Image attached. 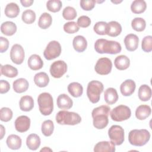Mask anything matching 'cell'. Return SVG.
Instances as JSON below:
<instances>
[{"label":"cell","instance_id":"obj_9","mask_svg":"<svg viewBox=\"0 0 152 152\" xmlns=\"http://www.w3.org/2000/svg\"><path fill=\"white\" fill-rule=\"evenodd\" d=\"M61 53V46L60 43L56 41H50L47 45L43 52V55L47 60H52L58 57Z\"/></svg>","mask_w":152,"mask_h":152},{"label":"cell","instance_id":"obj_26","mask_svg":"<svg viewBox=\"0 0 152 152\" xmlns=\"http://www.w3.org/2000/svg\"><path fill=\"white\" fill-rule=\"evenodd\" d=\"M7 146L12 150H18L20 148L22 144L21 138L15 134L9 135L6 140Z\"/></svg>","mask_w":152,"mask_h":152},{"label":"cell","instance_id":"obj_15","mask_svg":"<svg viewBox=\"0 0 152 152\" xmlns=\"http://www.w3.org/2000/svg\"><path fill=\"white\" fill-rule=\"evenodd\" d=\"M135 88V83L131 79L125 80L120 86L121 93L124 96H129L132 95L134 93Z\"/></svg>","mask_w":152,"mask_h":152},{"label":"cell","instance_id":"obj_16","mask_svg":"<svg viewBox=\"0 0 152 152\" xmlns=\"http://www.w3.org/2000/svg\"><path fill=\"white\" fill-rule=\"evenodd\" d=\"M57 106L59 109L67 110L72 107L73 105L72 100L66 94L59 95L56 100Z\"/></svg>","mask_w":152,"mask_h":152},{"label":"cell","instance_id":"obj_4","mask_svg":"<svg viewBox=\"0 0 152 152\" xmlns=\"http://www.w3.org/2000/svg\"><path fill=\"white\" fill-rule=\"evenodd\" d=\"M56 121L60 125H75L81 122V118L77 113L61 110L56 115Z\"/></svg>","mask_w":152,"mask_h":152},{"label":"cell","instance_id":"obj_10","mask_svg":"<svg viewBox=\"0 0 152 152\" xmlns=\"http://www.w3.org/2000/svg\"><path fill=\"white\" fill-rule=\"evenodd\" d=\"M112 68V62L109 58H101L97 61L94 69L98 74L104 75L109 74L111 72Z\"/></svg>","mask_w":152,"mask_h":152},{"label":"cell","instance_id":"obj_28","mask_svg":"<svg viewBox=\"0 0 152 152\" xmlns=\"http://www.w3.org/2000/svg\"><path fill=\"white\" fill-rule=\"evenodd\" d=\"M1 31L2 34L11 36L15 33L17 31V26L12 21H5L2 23L1 26Z\"/></svg>","mask_w":152,"mask_h":152},{"label":"cell","instance_id":"obj_34","mask_svg":"<svg viewBox=\"0 0 152 152\" xmlns=\"http://www.w3.org/2000/svg\"><path fill=\"white\" fill-rule=\"evenodd\" d=\"M147 8L146 2L144 0H135L131 5V11L134 14H141Z\"/></svg>","mask_w":152,"mask_h":152},{"label":"cell","instance_id":"obj_12","mask_svg":"<svg viewBox=\"0 0 152 152\" xmlns=\"http://www.w3.org/2000/svg\"><path fill=\"white\" fill-rule=\"evenodd\" d=\"M24 50L23 48L19 44L14 45L10 51L11 60L15 64H21L24 60Z\"/></svg>","mask_w":152,"mask_h":152},{"label":"cell","instance_id":"obj_32","mask_svg":"<svg viewBox=\"0 0 152 152\" xmlns=\"http://www.w3.org/2000/svg\"><path fill=\"white\" fill-rule=\"evenodd\" d=\"M138 95L140 100L147 102L151 97V89L148 85H141L138 89Z\"/></svg>","mask_w":152,"mask_h":152},{"label":"cell","instance_id":"obj_1","mask_svg":"<svg viewBox=\"0 0 152 152\" xmlns=\"http://www.w3.org/2000/svg\"><path fill=\"white\" fill-rule=\"evenodd\" d=\"M110 111V108L107 105H102L94 108L92 112L91 116L93 119V126L98 129H102L107 126L109 119L108 116Z\"/></svg>","mask_w":152,"mask_h":152},{"label":"cell","instance_id":"obj_37","mask_svg":"<svg viewBox=\"0 0 152 152\" xmlns=\"http://www.w3.org/2000/svg\"><path fill=\"white\" fill-rule=\"evenodd\" d=\"M131 27L137 31H142L145 28L146 22L142 18L136 17L132 20Z\"/></svg>","mask_w":152,"mask_h":152},{"label":"cell","instance_id":"obj_24","mask_svg":"<svg viewBox=\"0 0 152 152\" xmlns=\"http://www.w3.org/2000/svg\"><path fill=\"white\" fill-rule=\"evenodd\" d=\"M115 67L119 70H125L130 65V60L125 55H121L117 56L114 61Z\"/></svg>","mask_w":152,"mask_h":152},{"label":"cell","instance_id":"obj_33","mask_svg":"<svg viewBox=\"0 0 152 152\" xmlns=\"http://www.w3.org/2000/svg\"><path fill=\"white\" fill-rule=\"evenodd\" d=\"M1 74L8 78H14L17 76V69L9 64L1 65Z\"/></svg>","mask_w":152,"mask_h":152},{"label":"cell","instance_id":"obj_2","mask_svg":"<svg viewBox=\"0 0 152 152\" xmlns=\"http://www.w3.org/2000/svg\"><path fill=\"white\" fill-rule=\"evenodd\" d=\"M94 49L99 53L115 55L120 53L122 48L121 44L118 42L99 39L94 43Z\"/></svg>","mask_w":152,"mask_h":152},{"label":"cell","instance_id":"obj_27","mask_svg":"<svg viewBox=\"0 0 152 152\" xmlns=\"http://www.w3.org/2000/svg\"><path fill=\"white\" fill-rule=\"evenodd\" d=\"M40 138L36 134H30L26 140V145L31 150H36L40 145Z\"/></svg>","mask_w":152,"mask_h":152},{"label":"cell","instance_id":"obj_47","mask_svg":"<svg viewBox=\"0 0 152 152\" xmlns=\"http://www.w3.org/2000/svg\"><path fill=\"white\" fill-rule=\"evenodd\" d=\"M9 47V41L8 40L2 36L0 37V52L3 53L6 52Z\"/></svg>","mask_w":152,"mask_h":152},{"label":"cell","instance_id":"obj_51","mask_svg":"<svg viewBox=\"0 0 152 152\" xmlns=\"http://www.w3.org/2000/svg\"><path fill=\"white\" fill-rule=\"evenodd\" d=\"M52 151V150L50 148H48V147H45L43 148H42V149L40 150V151Z\"/></svg>","mask_w":152,"mask_h":152},{"label":"cell","instance_id":"obj_19","mask_svg":"<svg viewBox=\"0 0 152 152\" xmlns=\"http://www.w3.org/2000/svg\"><path fill=\"white\" fill-rule=\"evenodd\" d=\"M122 32L121 25L116 21H112L107 24L106 34L111 37H116Z\"/></svg>","mask_w":152,"mask_h":152},{"label":"cell","instance_id":"obj_48","mask_svg":"<svg viewBox=\"0 0 152 152\" xmlns=\"http://www.w3.org/2000/svg\"><path fill=\"white\" fill-rule=\"evenodd\" d=\"M10 89V85L9 83L4 80L0 81V93L4 94L7 93Z\"/></svg>","mask_w":152,"mask_h":152},{"label":"cell","instance_id":"obj_18","mask_svg":"<svg viewBox=\"0 0 152 152\" xmlns=\"http://www.w3.org/2000/svg\"><path fill=\"white\" fill-rule=\"evenodd\" d=\"M27 64L31 69L36 71L42 68L43 66V62L39 55L33 54L29 57L27 61Z\"/></svg>","mask_w":152,"mask_h":152},{"label":"cell","instance_id":"obj_11","mask_svg":"<svg viewBox=\"0 0 152 152\" xmlns=\"http://www.w3.org/2000/svg\"><path fill=\"white\" fill-rule=\"evenodd\" d=\"M67 71V65L61 60L53 62L50 67V75L55 78H59L63 76Z\"/></svg>","mask_w":152,"mask_h":152},{"label":"cell","instance_id":"obj_25","mask_svg":"<svg viewBox=\"0 0 152 152\" xmlns=\"http://www.w3.org/2000/svg\"><path fill=\"white\" fill-rule=\"evenodd\" d=\"M151 112L150 106L142 104L139 106L135 110V116L139 120H144L148 118Z\"/></svg>","mask_w":152,"mask_h":152},{"label":"cell","instance_id":"obj_52","mask_svg":"<svg viewBox=\"0 0 152 152\" xmlns=\"http://www.w3.org/2000/svg\"><path fill=\"white\" fill-rule=\"evenodd\" d=\"M112 2H113V3H115V4H117V3H119V2H122V1H119V2H114V1H112Z\"/></svg>","mask_w":152,"mask_h":152},{"label":"cell","instance_id":"obj_46","mask_svg":"<svg viewBox=\"0 0 152 152\" xmlns=\"http://www.w3.org/2000/svg\"><path fill=\"white\" fill-rule=\"evenodd\" d=\"M77 23L79 27L86 28L90 25L91 20L86 15H82L78 18Z\"/></svg>","mask_w":152,"mask_h":152},{"label":"cell","instance_id":"obj_6","mask_svg":"<svg viewBox=\"0 0 152 152\" xmlns=\"http://www.w3.org/2000/svg\"><path fill=\"white\" fill-rule=\"evenodd\" d=\"M103 88V84L99 81L93 80L88 83L87 88V95L92 103H96L99 101Z\"/></svg>","mask_w":152,"mask_h":152},{"label":"cell","instance_id":"obj_8","mask_svg":"<svg viewBox=\"0 0 152 152\" xmlns=\"http://www.w3.org/2000/svg\"><path fill=\"white\" fill-rule=\"evenodd\" d=\"M108 135L111 141L115 145H120L124 141V130L122 126L113 125L108 130Z\"/></svg>","mask_w":152,"mask_h":152},{"label":"cell","instance_id":"obj_36","mask_svg":"<svg viewBox=\"0 0 152 152\" xmlns=\"http://www.w3.org/2000/svg\"><path fill=\"white\" fill-rule=\"evenodd\" d=\"M42 132L46 137L50 136L54 130V124L51 120H46L45 121L41 126Z\"/></svg>","mask_w":152,"mask_h":152},{"label":"cell","instance_id":"obj_39","mask_svg":"<svg viewBox=\"0 0 152 152\" xmlns=\"http://www.w3.org/2000/svg\"><path fill=\"white\" fill-rule=\"evenodd\" d=\"M62 3L60 0H49L46 3L47 9L52 12H56L60 11Z\"/></svg>","mask_w":152,"mask_h":152},{"label":"cell","instance_id":"obj_23","mask_svg":"<svg viewBox=\"0 0 152 152\" xmlns=\"http://www.w3.org/2000/svg\"><path fill=\"white\" fill-rule=\"evenodd\" d=\"M104 100L108 104H113L118 100V94L115 88L109 87L104 93Z\"/></svg>","mask_w":152,"mask_h":152},{"label":"cell","instance_id":"obj_31","mask_svg":"<svg viewBox=\"0 0 152 152\" xmlns=\"http://www.w3.org/2000/svg\"><path fill=\"white\" fill-rule=\"evenodd\" d=\"M68 91L74 97H79L83 94V87L79 83L73 82L68 86Z\"/></svg>","mask_w":152,"mask_h":152},{"label":"cell","instance_id":"obj_14","mask_svg":"<svg viewBox=\"0 0 152 152\" xmlns=\"http://www.w3.org/2000/svg\"><path fill=\"white\" fill-rule=\"evenodd\" d=\"M139 38L134 34L131 33L127 34L124 39V44L126 49L130 52L135 50L138 46Z\"/></svg>","mask_w":152,"mask_h":152},{"label":"cell","instance_id":"obj_21","mask_svg":"<svg viewBox=\"0 0 152 152\" xmlns=\"http://www.w3.org/2000/svg\"><path fill=\"white\" fill-rule=\"evenodd\" d=\"M20 108L22 111L28 112L34 107V100L30 96H24L21 97L19 102Z\"/></svg>","mask_w":152,"mask_h":152},{"label":"cell","instance_id":"obj_43","mask_svg":"<svg viewBox=\"0 0 152 152\" xmlns=\"http://www.w3.org/2000/svg\"><path fill=\"white\" fill-rule=\"evenodd\" d=\"M80 28L77 23L74 21H69L66 23L64 25V30L68 34H73L77 32Z\"/></svg>","mask_w":152,"mask_h":152},{"label":"cell","instance_id":"obj_5","mask_svg":"<svg viewBox=\"0 0 152 152\" xmlns=\"http://www.w3.org/2000/svg\"><path fill=\"white\" fill-rule=\"evenodd\" d=\"M37 103L39 110L43 115L51 114L53 110V100L50 93L44 92L40 94L37 97Z\"/></svg>","mask_w":152,"mask_h":152},{"label":"cell","instance_id":"obj_44","mask_svg":"<svg viewBox=\"0 0 152 152\" xmlns=\"http://www.w3.org/2000/svg\"><path fill=\"white\" fill-rule=\"evenodd\" d=\"M141 48L145 52H150L152 50V36L144 37L141 42Z\"/></svg>","mask_w":152,"mask_h":152},{"label":"cell","instance_id":"obj_7","mask_svg":"<svg viewBox=\"0 0 152 152\" xmlns=\"http://www.w3.org/2000/svg\"><path fill=\"white\" fill-rule=\"evenodd\" d=\"M111 119L116 122H122L128 119L131 115L130 108L125 105H119L112 109L110 113Z\"/></svg>","mask_w":152,"mask_h":152},{"label":"cell","instance_id":"obj_3","mask_svg":"<svg viewBox=\"0 0 152 152\" xmlns=\"http://www.w3.org/2000/svg\"><path fill=\"white\" fill-rule=\"evenodd\" d=\"M150 138V133L145 129H132L128 134L129 143L134 146L141 147L146 144Z\"/></svg>","mask_w":152,"mask_h":152},{"label":"cell","instance_id":"obj_22","mask_svg":"<svg viewBox=\"0 0 152 152\" xmlns=\"http://www.w3.org/2000/svg\"><path fill=\"white\" fill-rule=\"evenodd\" d=\"M29 86L28 81L23 78L17 79L13 82L12 87L15 92L17 93H22L27 90Z\"/></svg>","mask_w":152,"mask_h":152},{"label":"cell","instance_id":"obj_40","mask_svg":"<svg viewBox=\"0 0 152 152\" xmlns=\"http://www.w3.org/2000/svg\"><path fill=\"white\" fill-rule=\"evenodd\" d=\"M77 15V14L75 8L70 6L65 7L62 11V16L64 18L67 20H74Z\"/></svg>","mask_w":152,"mask_h":152},{"label":"cell","instance_id":"obj_20","mask_svg":"<svg viewBox=\"0 0 152 152\" xmlns=\"http://www.w3.org/2000/svg\"><path fill=\"white\" fill-rule=\"evenodd\" d=\"M74 49L78 52H84L87 46V42L86 38L83 36H75L72 41Z\"/></svg>","mask_w":152,"mask_h":152},{"label":"cell","instance_id":"obj_38","mask_svg":"<svg viewBox=\"0 0 152 152\" xmlns=\"http://www.w3.org/2000/svg\"><path fill=\"white\" fill-rule=\"evenodd\" d=\"M36 17V13L34 11L31 10H27L23 11L21 15V19L26 24H30L34 22Z\"/></svg>","mask_w":152,"mask_h":152},{"label":"cell","instance_id":"obj_17","mask_svg":"<svg viewBox=\"0 0 152 152\" xmlns=\"http://www.w3.org/2000/svg\"><path fill=\"white\" fill-rule=\"evenodd\" d=\"M115 151V145L111 141H100L97 142L94 147V151L95 152H114Z\"/></svg>","mask_w":152,"mask_h":152},{"label":"cell","instance_id":"obj_29","mask_svg":"<svg viewBox=\"0 0 152 152\" xmlns=\"http://www.w3.org/2000/svg\"><path fill=\"white\" fill-rule=\"evenodd\" d=\"M34 82L35 84L39 87H45L49 83V77L45 72H38L34 77Z\"/></svg>","mask_w":152,"mask_h":152},{"label":"cell","instance_id":"obj_49","mask_svg":"<svg viewBox=\"0 0 152 152\" xmlns=\"http://www.w3.org/2000/svg\"><path fill=\"white\" fill-rule=\"evenodd\" d=\"M20 2L23 7H28L33 4L34 1H33V0H21Z\"/></svg>","mask_w":152,"mask_h":152},{"label":"cell","instance_id":"obj_42","mask_svg":"<svg viewBox=\"0 0 152 152\" xmlns=\"http://www.w3.org/2000/svg\"><path fill=\"white\" fill-rule=\"evenodd\" d=\"M12 111L6 107H2L0 110V119L3 122H8L12 118Z\"/></svg>","mask_w":152,"mask_h":152},{"label":"cell","instance_id":"obj_45","mask_svg":"<svg viewBox=\"0 0 152 152\" xmlns=\"http://www.w3.org/2000/svg\"><path fill=\"white\" fill-rule=\"evenodd\" d=\"M96 1L94 0H82L80 1V7L85 11H90L95 7Z\"/></svg>","mask_w":152,"mask_h":152},{"label":"cell","instance_id":"obj_50","mask_svg":"<svg viewBox=\"0 0 152 152\" xmlns=\"http://www.w3.org/2000/svg\"><path fill=\"white\" fill-rule=\"evenodd\" d=\"M5 128L2 125H1V138H0L1 140L3 138V137L5 135Z\"/></svg>","mask_w":152,"mask_h":152},{"label":"cell","instance_id":"obj_13","mask_svg":"<svg viewBox=\"0 0 152 152\" xmlns=\"http://www.w3.org/2000/svg\"><path fill=\"white\" fill-rule=\"evenodd\" d=\"M15 128L19 132H24L28 131L30 126V119L26 116H18L14 122Z\"/></svg>","mask_w":152,"mask_h":152},{"label":"cell","instance_id":"obj_35","mask_svg":"<svg viewBox=\"0 0 152 152\" xmlns=\"http://www.w3.org/2000/svg\"><path fill=\"white\" fill-rule=\"evenodd\" d=\"M52 23V18L51 15L48 12H44L39 17L38 26L42 29H46L51 26Z\"/></svg>","mask_w":152,"mask_h":152},{"label":"cell","instance_id":"obj_30","mask_svg":"<svg viewBox=\"0 0 152 152\" xmlns=\"http://www.w3.org/2000/svg\"><path fill=\"white\" fill-rule=\"evenodd\" d=\"M5 14L7 17L12 18L17 17L20 13L19 6L14 2L8 4L5 8Z\"/></svg>","mask_w":152,"mask_h":152},{"label":"cell","instance_id":"obj_41","mask_svg":"<svg viewBox=\"0 0 152 152\" xmlns=\"http://www.w3.org/2000/svg\"><path fill=\"white\" fill-rule=\"evenodd\" d=\"M107 24V23L105 21L97 22L93 27V30L99 35H105L106 34Z\"/></svg>","mask_w":152,"mask_h":152}]
</instances>
